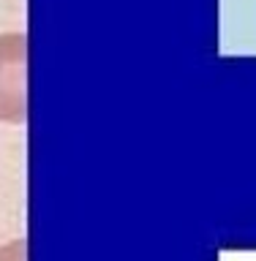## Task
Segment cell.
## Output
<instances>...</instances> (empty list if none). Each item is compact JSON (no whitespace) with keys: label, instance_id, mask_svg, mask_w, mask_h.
Returning <instances> with one entry per match:
<instances>
[{"label":"cell","instance_id":"1","mask_svg":"<svg viewBox=\"0 0 256 261\" xmlns=\"http://www.w3.org/2000/svg\"><path fill=\"white\" fill-rule=\"evenodd\" d=\"M0 122H28V36L0 33Z\"/></svg>","mask_w":256,"mask_h":261},{"label":"cell","instance_id":"2","mask_svg":"<svg viewBox=\"0 0 256 261\" xmlns=\"http://www.w3.org/2000/svg\"><path fill=\"white\" fill-rule=\"evenodd\" d=\"M0 261H28V242L14 240L0 248Z\"/></svg>","mask_w":256,"mask_h":261}]
</instances>
